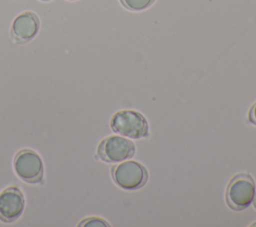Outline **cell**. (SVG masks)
Listing matches in <instances>:
<instances>
[{
  "mask_svg": "<svg viewBox=\"0 0 256 227\" xmlns=\"http://www.w3.org/2000/svg\"><path fill=\"white\" fill-rule=\"evenodd\" d=\"M78 226H109V224L104 220V219H101V218H98V217H89V218H86L84 220H82Z\"/></svg>",
  "mask_w": 256,
  "mask_h": 227,
  "instance_id": "cell-9",
  "label": "cell"
},
{
  "mask_svg": "<svg viewBox=\"0 0 256 227\" xmlns=\"http://www.w3.org/2000/svg\"><path fill=\"white\" fill-rule=\"evenodd\" d=\"M135 153V145L132 141L117 135L104 138L98 145L97 155L105 162L115 163L131 158Z\"/></svg>",
  "mask_w": 256,
  "mask_h": 227,
  "instance_id": "cell-5",
  "label": "cell"
},
{
  "mask_svg": "<svg viewBox=\"0 0 256 227\" xmlns=\"http://www.w3.org/2000/svg\"><path fill=\"white\" fill-rule=\"evenodd\" d=\"M255 197V182L248 173H239L229 182L226 189V202L233 210L247 208Z\"/></svg>",
  "mask_w": 256,
  "mask_h": 227,
  "instance_id": "cell-2",
  "label": "cell"
},
{
  "mask_svg": "<svg viewBox=\"0 0 256 227\" xmlns=\"http://www.w3.org/2000/svg\"><path fill=\"white\" fill-rule=\"evenodd\" d=\"M112 177L116 185L125 190L141 188L148 179L146 168L137 161H126L112 168Z\"/></svg>",
  "mask_w": 256,
  "mask_h": 227,
  "instance_id": "cell-4",
  "label": "cell"
},
{
  "mask_svg": "<svg viewBox=\"0 0 256 227\" xmlns=\"http://www.w3.org/2000/svg\"><path fill=\"white\" fill-rule=\"evenodd\" d=\"M40 29V20L32 11L20 13L13 20L10 28V36L13 42L25 44L36 37Z\"/></svg>",
  "mask_w": 256,
  "mask_h": 227,
  "instance_id": "cell-6",
  "label": "cell"
},
{
  "mask_svg": "<svg viewBox=\"0 0 256 227\" xmlns=\"http://www.w3.org/2000/svg\"><path fill=\"white\" fill-rule=\"evenodd\" d=\"M120 1L129 10L141 11L151 6L155 0H120Z\"/></svg>",
  "mask_w": 256,
  "mask_h": 227,
  "instance_id": "cell-8",
  "label": "cell"
},
{
  "mask_svg": "<svg viewBox=\"0 0 256 227\" xmlns=\"http://www.w3.org/2000/svg\"><path fill=\"white\" fill-rule=\"evenodd\" d=\"M249 120L256 125V102L253 104V106L249 110Z\"/></svg>",
  "mask_w": 256,
  "mask_h": 227,
  "instance_id": "cell-10",
  "label": "cell"
},
{
  "mask_svg": "<svg viewBox=\"0 0 256 227\" xmlns=\"http://www.w3.org/2000/svg\"><path fill=\"white\" fill-rule=\"evenodd\" d=\"M25 208V198L16 186L5 188L0 193V220L5 223L16 221Z\"/></svg>",
  "mask_w": 256,
  "mask_h": 227,
  "instance_id": "cell-7",
  "label": "cell"
},
{
  "mask_svg": "<svg viewBox=\"0 0 256 227\" xmlns=\"http://www.w3.org/2000/svg\"><path fill=\"white\" fill-rule=\"evenodd\" d=\"M13 167L16 175L31 184L40 183L44 175L43 161L32 149H22L14 157Z\"/></svg>",
  "mask_w": 256,
  "mask_h": 227,
  "instance_id": "cell-3",
  "label": "cell"
},
{
  "mask_svg": "<svg viewBox=\"0 0 256 227\" xmlns=\"http://www.w3.org/2000/svg\"><path fill=\"white\" fill-rule=\"evenodd\" d=\"M41 1H51V0H41Z\"/></svg>",
  "mask_w": 256,
  "mask_h": 227,
  "instance_id": "cell-12",
  "label": "cell"
},
{
  "mask_svg": "<svg viewBox=\"0 0 256 227\" xmlns=\"http://www.w3.org/2000/svg\"><path fill=\"white\" fill-rule=\"evenodd\" d=\"M253 226H256V223H254V224H253Z\"/></svg>",
  "mask_w": 256,
  "mask_h": 227,
  "instance_id": "cell-14",
  "label": "cell"
},
{
  "mask_svg": "<svg viewBox=\"0 0 256 227\" xmlns=\"http://www.w3.org/2000/svg\"><path fill=\"white\" fill-rule=\"evenodd\" d=\"M254 205H255V207H256V197H254Z\"/></svg>",
  "mask_w": 256,
  "mask_h": 227,
  "instance_id": "cell-11",
  "label": "cell"
},
{
  "mask_svg": "<svg viewBox=\"0 0 256 227\" xmlns=\"http://www.w3.org/2000/svg\"><path fill=\"white\" fill-rule=\"evenodd\" d=\"M68 1H77V0H68Z\"/></svg>",
  "mask_w": 256,
  "mask_h": 227,
  "instance_id": "cell-13",
  "label": "cell"
},
{
  "mask_svg": "<svg viewBox=\"0 0 256 227\" xmlns=\"http://www.w3.org/2000/svg\"><path fill=\"white\" fill-rule=\"evenodd\" d=\"M110 127L115 133L132 139L143 138L149 134V126L146 118L134 110L116 112L110 120Z\"/></svg>",
  "mask_w": 256,
  "mask_h": 227,
  "instance_id": "cell-1",
  "label": "cell"
}]
</instances>
